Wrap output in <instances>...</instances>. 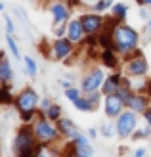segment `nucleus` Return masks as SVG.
Returning <instances> with one entry per match:
<instances>
[{"mask_svg": "<svg viewBox=\"0 0 151 157\" xmlns=\"http://www.w3.org/2000/svg\"><path fill=\"white\" fill-rule=\"evenodd\" d=\"M113 40H115V44H117L119 50L126 52V50H132L134 46L138 44V33H136L134 29L126 27V25H119V27L115 29Z\"/></svg>", "mask_w": 151, "mask_h": 157, "instance_id": "1", "label": "nucleus"}, {"mask_svg": "<svg viewBox=\"0 0 151 157\" xmlns=\"http://www.w3.org/2000/svg\"><path fill=\"white\" fill-rule=\"evenodd\" d=\"M136 128V115L134 111H123L117 121V130L121 136H130V132Z\"/></svg>", "mask_w": 151, "mask_h": 157, "instance_id": "2", "label": "nucleus"}, {"mask_svg": "<svg viewBox=\"0 0 151 157\" xmlns=\"http://www.w3.org/2000/svg\"><path fill=\"white\" fill-rule=\"evenodd\" d=\"M36 101H38V98H36V92L35 90H23L19 96H17V100H15V104H17V107L21 109V111H29V109H35V105H36Z\"/></svg>", "mask_w": 151, "mask_h": 157, "instance_id": "3", "label": "nucleus"}, {"mask_svg": "<svg viewBox=\"0 0 151 157\" xmlns=\"http://www.w3.org/2000/svg\"><path fill=\"white\" fill-rule=\"evenodd\" d=\"M15 150H17V153L25 151V150H31L33 147V132H31L29 128H21L17 132V136H15Z\"/></svg>", "mask_w": 151, "mask_h": 157, "instance_id": "4", "label": "nucleus"}, {"mask_svg": "<svg viewBox=\"0 0 151 157\" xmlns=\"http://www.w3.org/2000/svg\"><path fill=\"white\" fill-rule=\"evenodd\" d=\"M124 100L119 96V94H109L105 98V113L109 117H115V115H121V109H123Z\"/></svg>", "mask_w": 151, "mask_h": 157, "instance_id": "5", "label": "nucleus"}, {"mask_svg": "<svg viewBox=\"0 0 151 157\" xmlns=\"http://www.w3.org/2000/svg\"><path fill=\"white\" fill-rule=\"evenodd\" d=\"M101 82H103V73L96 69V71H92L88 77L84 78L82 90H84V92H94V90H98L100 86H101Z\"/></svg>", "mask_w": 151, "mask_h": 157, "instance_id": "6", "label": "nucleus"}, {"mask_svg": "<svg viewBox=\"0 0 151 157\" xmlns=\"http://www.w3.org/2000/svg\"><path fill=\"white\" fill-rule=\"evenodd\" d=\"M35 134L40 140H54L58 132H55V128L52 127L48 121H38L36 127H35Z\"/></svg>", "mask_w": 151, "mask_h": 157, "instance_id": "7", "label": "nucleus"}, {"mask_svg": "<svg viewBox=\"0 0 151 157\" xmlns=\"http://www.w3.org/2000/svg\"><path fill=\"white\" fill-rule=\"evenodd\" d=\"M81 21H82L84 33H90V35L98 33L100 27H101V17H100V15H84Z\"/></svg>", "mask_w": 151, "mask_h": 157, "instance_id": "8", "label": "nucleus"}, {"mask_svg": "<svg viewBox=\"0 0 151 157\" xmlns=\"http://www.w3.org/2000/svg\"><path fill=\"white\" fill-rule=\"evenodd\" d=\"M126 69H128L130 75H144L147 71V63H145V59L142 58V54H138V56L128 63V67H126Z\"/></svg>", "mask_w": 151, "mask_h": 157, "instance_id": "9", "label": "nucleus"}, {"mask_svg": "<svg viewBox=\"0 0 151 157\" xmlns=\"http://www.w3.org/2000/svg\"><path fill=\"white\" fill-rule=\"evenodd\" d=\"M82 33H84V27H82V21L81 19H75V21H71V25H69V40H81L82 38Z\"/></svg>", "mask_w": 151, "mask_h": 157, "instance_id": "10", "label": "nucleus"}, {"mask_svg": "<svg viewBox=\"0 0 151 157\" xmlns=\"http://www.w3.org/2000/svg\"><path fill=\"white\" fill-rule=\"evenodd\" d=\"M119 82H121V75H113L111 78H107V81L103 82V86H101L103 94H105V96H109V94H115V92L119 90Z\"/></svg>", "mask_w": 151, "mask_h": 157, "instance_id": "11", "label": "nucleus"}, {"mask_svg": "<svg viewBox=\"0 0 151 157\" xmlns=\"http://www.w3.org/2000/svg\"><path fill=\"white\" fill-rule=\"evenodd\" d=\"M54 50H55V56H58V58H65V56H69V54H71V42L59 38V40H55Z\"/></svg>", "mask_w": 151, "mask_h": 157, "instance_id": "12", "label": "nucleus"}, {"mask_svg": "<svg viewBox=\"0 0 151 157\" xmlns=\"http://www.w3.org/2000/svg\"><path fill=\"white\" fill-rule=\"evenodd\" d=\"M59 130L63 132V134H67V136H73V138H77L78 136V130H77V127L73 123H71L69 119H59Z\"/></svg>", "mask_w": 151, "mask_h": 157, "instance_id": "13", "label": "nucleus"}, {"mask_svg": "<svg viewBox=\"0 0 151 157\" xmlns=\"http://www.w3.org/2000/svg\"><path fill=\"white\" fill-rule=\"evenodd\" d=\"M67 8L63 6V4H54L52 6V15H54V21L55 23H61V21H65L67 19Z\"/></svg>", "mask_w": 151, "mask_h": 157, "instance_id": "14", "label": "nucleus"}, {"mask_svg": "<svg viewBox=\"0 0 151 157\" xmlns=\"http://www.w3.org/2000/svg\"><path fill=\"white\" fill-rule=\"evenodd\" d=\"M128 105L132 107V111H144V109H145V100L138 98V96H132L128 100Z\"/></svg>", "mask_w": 151, "mask_h": 157, "instance_id": "15", "label": "nucleus"}, {"mask_svg": "<svg viewBox=\"0 0 151 157\" xmlns=\"http://www.w3.org/2000/svg\"><path fill=\"white\" fill-rule=\"evenodd\" d=\"M75 146H77L78 153H90V150H92V147L88 146V142H86V138H84V136H81V134L75 138Z\"/></svg>", "mask_w": 151, "mask_h": 157, "instance_id": "16", "label": "nucleus"}, {"mask_svg": "<svg viewBox=\"0 0 151 157\" xmlns=\"http://www.w3.org/2000/svg\"><path fill=\"white\" fill-rule=\"evenodd\" d=\"M73 104H75L77 109H81V111H90V109L94 107V104H92L88 98H78V100L73 101Z\"/></svg>", "mask_w": 151, "mask_h": 157, "instance_id": "17", "label": "nucleus"}, {"mask_svg": "<svg viewBox=\"0 0 151 157\" xmlns=\"http://www.w3.org/2000/svg\"><path fill=\"white\" fill-rule=\"evenodd\" d=\"M0 77H2V81H10L12 77V71H10V63H8V59L2 58V63H0Z\"/></svg>", "mask_w": 151, "mask_h": 157, "instance_id": "18", "label": "nucleus"}, {"mask_svg": "<svg viewBox=\"0 0 151 157\" xmlns=\"http://www.w3.org/2000/svg\"><path fill=\"white\" fill-rule=\"evenodd\" d=\"M103 63H105L107 67H115L117 65V59H115V56H113V52H111V50H105V52H103Z\"/></svg>", "mask_w": 151, "mask_h": 157, "instance_id": "19", "label": "nucleus"}, {"mask_svg": "<svg viewBox=\"0 0 151 157\" xmlns=\"http://www.w3.org/2000/svg\"><path fill=\"white\" fill-rule=\"evenodd\" d=\"M113 10H115V15L121 19V17H126V10H128V8H126L124 4H115Z\"/></svg>", "mask_w": 151, "mask_h": 157, "instance_id": "20", "label": "nucleus"}, {"mask_svg": "<svg viewBox=\"0 0 151 157\" xmlns=\"http://www.w3.org/2000/svg\"><path fill=\"white\" fill-rule=\"evenodd\" d=\"M59 115H61V109H59L58 105H52V107L48 109V119L55 121V119H59Z\"/></svg>", "mask_w": 151, "mask_h": 157, "instance_id": "21", "label": "nucleus"}, {"mask_svg": "<svg viewBox=\"0 0 151 157\" xmlns=\"http://www.w3.org/2000/svg\"><path fill=\"white\" fill-rule=\"evenodd\" d=\"M25 65H27V71H29V75L31 77H35L36 75V63L31 58H25Z\"/></svg>", "mask_w": 151, "mask_h": 157, "instance_id": "22", "label": "nucleus"}, {"mask_svg": "<svg viewBox=\"0 0 151 157\" xmlns=\"http://www.w3.org/2000/svg\"><path fill=\"white\" fill-rule=\"evenodd\" d=\"M65 96H67L71 101H75V100L81 98V92H78L77 88H67V90H65Z\"/></svg>", "mask_w": 151, "mask_h": 157, "instance_id": "23", "label": "nucleus"}, {"mask_svg": "<svg viewBox=\"0 0 151 157\" xmlns=\"http://www.w3.org/2000/svg\"><path fill=\"white\" fill-rule=\"evenodd\" d=\"M107 8H111V0H100V2L94 6V10H96V12H103V10H107Z\"/></svg>", "mask_w": 151, "mask_h": 157, "instance_id": "24", "label": "nucleus"}, {"mask_svg": "<svg viewBox=\"0 0 151 157\" xmlns=\"http://www.w3.org/2000/svg\"><path fill=\"white\" fill-rule=\"evenodd\" d=\"M8 46H10V48H12V52H13V56H15V58L19 59L21 56H19V50H17V46H15V42H13V38H12V35L8 36Z\"/></svg>", "mask_w": 151, "mask_h": 157, "instance_id": "25", "label": "nucleus"}, {"mask_svg": "<svg viewBox=\"0 0 151 157\" xmlns=\"http://www.w3.org/2000/svg\"><path fill=\"white\" fill-rule=\"evenodd\" d=\"M42 146H36V147H31V150H25V151H21L19 157H35V151L36 150H40Z\"/></svg>", "mask_w": 151, "mask_h": 157, "instance_id": "26", "label": "nucleus"}, {"mask_svg": "<svg viewBox=\"0 0 151 157\" xmlns=\"http://www.w3.org/2000/svg\"><path fill=\"white\" fill-rule=\"evenodd\" d=\"M2 100H4V104H10L12 98H10V92H8V84L2 86Z\"/></svg>", "mask_w": 151, "mask_h": 157, "instance_id": "27", "label": "nucleus"}, {"mask_svg": "<svg viewBox=\"0 0 151 157\" xmlns=\"http://www.w3.org/2000/svg\"><path fill=\"white\" fill-rule=\"evenodd\" d=\"M100 42L105 46V48H109V46H111V35H101L100 36Z\"/></svg>", "mask_w": 151, "mask_h": 157, "instance_id": "28", "label": "nucleus"}, {"mask_svg": "<svg viewBox=\"0 0 151 157\" xmlns=\"http://www.w3.org/2000/svg\"><path fill=\"white\" fill-rule=\"evenodd\" d=\"M4 19H6V27H8V33H13V23H12V19L8 17V15H4Z\"/></svg>", "mask_w": 151, "mask_h": 157, "instance_id": "29", "label": "nucleus"}, {"mask_svg": "<svg viewBox=\"0 0 151 157\" xmlns=\"http://www.w3.org/2000/svg\"><path fill=\"white\" fill-rule=\"evenodd\" d=\"M31 117H33V109H29V111H21V119L23 121H29Z\"/></svg>", "mask_w": 151, "mask_h": 157, "instance_id": "30", "label": "nucleus"}, {"mask_svg": "<svg viewBox=\"0 0 151 157\" xmlns=\"http://www.w3.org/2000/svg\"><path fill=\"white\" fill-rule=\"evenodd\" d=\"M149 134V130H140V132H136V134H134V138H145Z\"/></svg>", "mask_w": 151, "mask_h": 157, "instance_id": "31", "label": "nucleus"}, {"mask_svg": "<svg viewBox=\"0 0 151 157\" xmlns=\"http://www.w3.org/2000/svg\"><path fill=\"white\" fill-rule=\"evenodd\" d=\"M40 107L44 109V111H46V109H50V107H52V105H50V100H42V101H40Z\"/></svg>", "mask_w": 151, "mask_h": 157, "instance_id": "32", "label": "nucleus"}, {"mask_svg": "<svg viewBox=\"0 0 151 157\" xmlns=\"http://www.w3.org/2000/svg\"><path fill=\"white\" fill-rule=\"evenodd\" d=\"M103 134H105L107 138H109L111 134H113V132H111V127H107V124H105V127H103Z\"/></svg>", "mask_w": 151, "mask_h": 157, "instance_id": "33", "label": "nucleus"}, {"mask_svg": "<svg viewBox=\"0 0 151 157\" xmlns=\"http://www.w3.org/2000/svg\"><path fill=\"white\" fill-rule=\"evenodd\" d=\"M63 33H65V29H63V27H55V35H58V36H61Z\"/></svg>", "mask_w": 151, "mask_h": 157, "instance_id": "34", "label": "nucleus"}, {"mask_svg": "<svg viewBox=\"0 0 151 157\" xmlns=\"http://www.w3.org/2000/svg\"><path fill=\"white\" fill-rule=\"evenodd\" d=\"M144 155H145V151H144V150H138L136 153H134V157H144Z\"/></svg>", "mask_w": 151, "mask_h": 157, "instance_id": "35", "label": "nucleus"}, {"mask_svg": "<svg viewBox=\"0 0 151 157\" xmlns=\"http://www.w3.org/2000/svg\"><path fill=\"white\" fill-rule=\"evenodd\" d=\"M145 119H147V123H149V124H151V109H149V111H147V113H145Z\"/></svg>", "mask_w": 151, "mask_h": 157, "instance_id": "36", "label": "nucleus"}, {"mask_svg": "<svg viewBox=\"0 0 151 157\" xmlns=\"http://www.w3.org/2000/svg\"><path fill=\"white\" fill-rule=\"evenodd\" d=\"M136 2H140V4H151V0H136Z\"/></svg>", "mask_w": 151, "mask_h": 157, "instance_id": "37", "label": "nucleus"}, {"mask_svg": "<svg viewBox=\"0 0 151 157\" xmlns=\"http://www.w3.org/2000/svg\"><path fill=\"white\" fill-rule=\"evenodd\" d=\"M78 157H88V153H78Z\"/></svg>", "mask_w": 151, "mask_h": 157, "instance_id": "38", "label": "nucleus"}, {"mask_svg": "<svg viewBox=\"0 0 151 157\" xmlns=\"http://www.w3.org/2000/svg\"><path fill=\"white\" fill-rule=\"evenodd\" d=\"M36 157H46V155H44V153H40V151H38V155H36Z\"/></svg>", "mask_w": 151, "mask_h": 157, "instance_id": "39", "label": "nucleus"}, {"mask_svg": "<svg viewBox=\"0 0 151 157\" xmlns=\"http://www.w3.org/2000/svg\"><path fill=\"white\" fill-rule=\"evenodd\" d=\"M147 29H149V31H151V19H149V23H147Z\"/></svg>", "mask_w": 151, "mask_h": 157, "instance_id": "40", "label": "nucleus"}]
</instances>
